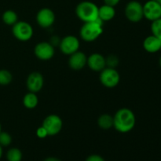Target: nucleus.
I'll use <instances>...</instances> for the list:
<instances>
[{
    "mask_svg": "<svg viewBox=\"0 0 161 161\" xmlns=\"http://www.w3.org/2000/svg\"><path fill=\"white\" fill-rule=\"evenodd\" d=\"M156 1H157V2H158V3H160V4L161 5V0H156Z\"/></svg>",
    "mask_w": 161,
    "mask_h": 161,
    "instance_id": "7c9ffc66",
    "label": "nucleus"
},
{
    "mask_svg": "<svg viewBox=\"0 0 161 161\" xmlns=\"http://www.w3.org/2000/svg\"><path fill=\"white\" fill-rule=\"evenodd\" d=\"M143 15L150 21L161 18V5L156 0H148L143 5Z\"/></svg>",
    "mask_w": 161,
    "mask_h": 161,
    "instance_id": "6e6552de",
    "label": "nucleus"
},
{
    "mask_svg": "<svg viewBox=\"0 0 161 161\" xmlns=\"http://www.w3.org/2000/svg\"><path fill=\"white\" fill-rule=\"evenodd\" d=\"M159 64H160V66L161 68V57L160 58V60H159Z\"/></svg>",
    "mask_w": 161,
    "mask_h": 161,
    "instance_id": "c756f323",
    "label": "nucleus"
},
{
    "mask_svg": "<svg viewBox=\"0 0 161 161\" xmlns=\"http://www.w3.org/2000/svg\"><path fill=\"white\" fill-rule=\"evenodd\" d=\"M116 15V10L113 6L104 4L98 7V17L102 21H109L113 20Z\"/></svg>",
    "mask_w": 161,
    "mask_h": 161,
    "instance_id": "dca6fc26",
    "label": "nucleus"
},
{
    "mask_svg": "<svg viewBox=\"0 0 161 161\" xmlns=\"http://www.w3.org/2000/svg\"><path fill=\"white\" fill-rule=\"evenodd\" d=\"M54 47L49 42H40L35 47L34 53L41 61H48L54 55Z\"/></svg>",
    "mask_w": 161,
    "mask_h": 161,
    "instance_id": "9d476101",
    "label": "nucleus"
},
{
    "mask_svg": "<svg viewBox=\"0 0 161 161\" xmlns=\"http://www.w3.org/2000/svg\"><path fill=\"white\" fill-rule=\"evenodd\" d=\"M12 33L14 37L20 41H28L33 36L32 26L26 21H17L13 25Z\"/></svg>",
    "mask_w": 161,
    "mask_h": 161,
    "instance_id": "423d86ee",
    "label": "nucleus"
},
{
    "mask_svg": "<svg viewBox=\"0 0 161 161\" xmlns=\"http://www.w3.org/2000/svg\"><path fill=\"white\" fill-rule=\"evenodd\" d=\"M80 41L78 38L74 36H67L63 38L59 44V47L61 51L64 54L70 56L72 53L78 51L80 49Z\"/></svg>",
    "mask_w": 161,
    "mask_h": 161,
    "instance_id": "1a4fd4ad",
    "label": "nucleus"
},
{
    "mask_svg": "<svg viewBox=\"0 0 161 161\" xmlns=\"http://www.w3.org/2000/svg\"><path fill=\"white\" fill-rule=\"evenodd\" d=\"M103 1L105 5H108V6H113V7H115L116 5L119 4L120 0H103Z\"/></svg>",
    "mask_w": 161,
    "mask_h": 161,
    "instance_id": "bb28decb",
    "label": "nucleus"
},
{
    "mask_svg": "<svg viewBox=\"0 0 161 161\" xmlns=\"http://www.w3.org/2000/svg\"><path fill=\"white\" fill-rule=\"evenodd\" d=\"M44 79L42 74L39 72H33L28 75L27 78V88L29 92L37 93L43 87Z\"/></svg>",
    "mask_w": 161,
    "mask_h": 161,
    "instance_id": "f8f14e48",
    "label": "nucleus"
},
{
    "mask_svg": "<svg viewBox=\"0 0 161 161\" xmlns=\"http://www.w3.org/2000/svg\"><path fill=\"white\" fill-rule=\"evenodd\" d=\"M77 17L83 22L94 21L98 17V6L90 1L79 3L75 8Z\"/></svg>",
    "mask_w": 161,
    "mask_h": 161,
    "instance_id": "7ed1b4c3",
    "label": "nucleus"
},
{
    "mask_svg": "<svg viewBox=\"0 0 161 161\" xmlns=\"http://www.w3.org/2000/svg\"><path fill=\"white\" fill-rule=\"evenodd\" d=\"M103 23L99 17L91 22H85L81 27L80 36L85 42H93L98 39L103 33Z\"/></svg>",
    "mask_w": 161,
    "mask_h": 161,
    "instance_id": "f03ea898",
    "label": "nucleus"
},
{
    "mask_svg": "<svg viewBox=\"0 0 161 161\" xmlns=\"http://www.w3.org/2000/svg\"><path fill=\"white\" fill-rule=\"evenodd\" d=\"M124 14L128 20L137 23L144 18L143 15V5L138 1H130L126 5Z\"/></svg>",
    "mask_w": 161,
    "mask_h": 161,
    "instance_id": "39448f33",
    "label": "nucleus"
},
{
    "mask_svg": "<svg viewBox=\"0 0 161 161\" xmlns=\"http://www.w3.org/2000/svg\"><path fill=\"white\" fill-rule=\"evenodd\" d=\"M105 63H106V67L116 69V66L119 64V58L116 55L111 54L105 58Z\"/></svg>",
    "mask_w": 161,
    "mask_h": 161,
    "instance_id": "b1692460",
    "label": "nucleus"
},
{
    "mask_svg": "<svg viewBox=\"0 0 161 161\" xmlns=\"http://www.w3.org/2000/svg\"><path fill=\"white\" fill-rule=\"evenodd\" d=\"M12 142V137L9 133L5 131L0 132V146H9Z\"/></svg>",
    "mask_w": 161,
    "mask_h": 161,
    "instance_id": "5701e85b",
    "label": "nucleus"
},
{
    "mask_svg": "<svg viewBox=\"0 0 161 161\" xmlns=\"http://www.w3.org/2000/svg\"><path fill=\"white\" fill-rule=\"evenodd\" d=\"M87 58L83 52L76 51L69 56V65L72 70L79 71L86 65Z\"/></svg>",
    "mask_w": 161,
    "mask_h": 161,
    "instance_id": "ddd939ff",
    "label": "nucleus"
},
{
    "mask_svg": "<svg viewBox=\"0 0 161 161\" xmlns=\"http://www.w3.org/2000/svg\"><path fill=\"white\" fill-rule=\"evenodd\" d=\"M36 21L41 28H50L55 21L54 13L49 8H42L36 14Z\"/></svg>",
    "mask_w": 161,
    "mask_h": 161,
    "instance_id": "9b49d317",
    "label": "nucleus"
},
{
    "mask_svg": "<svg viewBox=\"0 0 161 161\" xmlns=\"http://www.w3.org/2000/svg\"><path fill=\"white\" fill-rule=\"evenodd\" d=\"M2 19L6 25L13 26L18 21V16L15 11L12 10V9H8L3 14Z\"/></svg>",
    "mask_w": 161,
    "mask_h": 161,
    "instance_id": "a211bd4d",
    "label": "nucleus"
},
{
    "mask_svg": "<svg viewBox=\"0 0 161 161\" xmlns=\"http://www.w3.org/2000/svg\"><path fill=\"white\" fill-rule=\"evenodd\" d=\"M42 126L47 130L48 136H54L61 132L63 127V121L58 115L51 114L44 119Z\"/></svg>",
    "mask_w": 161,
    "mask_h": 161,
    "instance_id": "0eeeda50",
    "label": "nucleus"
},
{
    "mask_svg": "<svg viewBox=\"0 0 161 161\" xmlns=\"http://www.w3.org/2000/svg\"><path fill=\"white\" fill-rule=\"evenodd\" d=\"M151 31L154 36H156L161 40V18L152 21Z\"/></svg>",
    "mask_w": 161,
    "mask_h": 161,
    "instance_id": "4be33fe9",
    "label": "nucleus"
},
{
    "mask_svg": "<svg viewBox=\"0 0 161 161\" xmlns=\"http://www.w3.org/2000/svg\"><path fill=\"white\" fill-rule=\"evenodd\" d=\"M13 75L9 71L6 69H0V85L6 86L12 82Z\"/></svg>",
    "mask_w": 161,
    "mask_h": 161,
    "instance_id": "412c9836",
    "label": "nucleus"
},
{
    "mask_svg": "<svg viewBox=\"0 0 161 161\" xmlns=\"http://www.w3.org/2000/svg\"><path fill=\"white\" fill-rule=\"evenodd\" d=\"M86 161H105L104 158L101 156L97 155V154H94V155H91L86 159Z\"/></svg>",
    "mask_w": 161,
    "mask_h": 161,
    "instance_id": "a878e982",
    "label": "nucleus"
},
{
    "mask_svg": "<svg viewBox=\"0 0 161 161\" xmlns=\"http://www.w3.org/2000/svg\"><path fill=\"white\" fill-rule=\"evenodd\" d=\"M39 103V98L36 93L29 92L25 94L23 97V105L28 109H33Z\"/></svg>",
    "mask_w": 161,
    "mask_h": 161,
    "instance_id": "f3484780",
    "label": "nucleus"
},
{
    "mask_svg": "<svg viewBox=\"0 0 161 161\" xmlns=\"http://www.w3.org/2000/svg\"><path fill=\"white\" fill-rule=\"evenodd\" d=\"M143 48L148 53H157L161 50V40L153 35L147 36L143 41Z\"/></svg>",
    "mask_w": 161,
    "mask_h": 161,
    "instance_id": "2eb2a0df",
    "label": "nucleus"
},
{
    "mask_svg": "<svg viewBox=\"0 0 161 161\" xmlns=\"http://www.w3.org/2000/svg\"><path fill=\"white\" fill-rule=\"evenodd\" d=\"M86 64L91 70L94 72H101L106 67L105 58L101 53H92L87 58Z\"/></svg>",
    "mask_w": 161,
    "mask_h": 161,
    "instance_id": "4468645a",
    "label": "nucleus"
},
{
    "mask_svg": "<svg viewBox=\"0 0 161 161\" xmlns=\"http://www.w3.org/2000/svg\"><path fill=\"white\" fill-rule=\"evenodd\" d=\"M2 131V127H1V124H0V132Z\"/></svg>",
    "mask_w": 161,
    "mask_h": 161,
    "instance_id": "2f4dec72",
    "label": "nucleus"
},
{
    "mask_svg": "<svg viewBox=\"0 0 161 161\" xmlns=\"http://www.w3.org/2000/svg\"><path fill=\"white\" fill-rule=\"evenodd\" d=\"M136 124V117L133 111L127 108L118 110L113 116V127L120 133L131 131Z\"/></svg>",
    "mask_w": 161,
    "mask_h": 161,
    "instance_id": "f257e3e1",
    "label": "nucleus"
},
{
    "mask_svg": "<svg viewBox=\"0 0 161 161\" xmlns=\"http://www.w3.org/2000/svg\"><path fill=\"white\" fill-rule=\"evenodd\" d=\"M99 80L101 83L107 88H114L120 81V75L116 69L105 67L100 72Z\"/></svg>",
    "mask_w": 161,
    "mask_h": 161,
    "instance_id": "20e7f679",
    "label": "nucleus"
},
{
    "mask_svg": "<svg viewBox=\"0 0 161 161\" xmlns=\"http://www.w3.org/2000/svg\"><path fill=\"white\" fill-rule=\"evenodd\" d=\"M97 125L103 130H108L113 127V116L108 114H103L97 119Z\"/></svg>",
    "mask_w": 161,
    "mask_h": 161,
    "instance_id": "6ab92c4d",
    "label": "nucleus"
},
{
    "mask_svg": "<svg viewBox=\"0 0 161 161\" xmlns=\"http://www.w3.org/2000/svg\"><path fill=\"white\" fill-rule=\"evenodd\" d=\"M36 135L39 138H45L48 136V134H47V130L42 126H41L36 130Z\"/></svg>",
    "mask_w": 161,
    "mask_h": 161,
    "instance_id": "393cba45",
    "label": "nucleus"
},
{
    "mask_svg": "<svg viewBox=\"0 0 161 161\" xmlns=\"http://www.w3.org/2000/svg\"><path fill=\"white\" fill-rule=\"evenodd\" d=\"M3 157V146H0V159Z\"/></svg>",
    "mask_w": 161,
    "mask_h": 161,
    "instance_id": "c85d7f7f",
    "label": "nucleus"
},
{
    "mask_svg": "<svg viewBox=\"0 0 161 161\" xmlns=\"http://www.w3.org/2000/svg\"><path fill=\"white\" fill-rule=\"evenodd\" d=\"M6 159L8 161H21V151L17 148H11L6 153Z\"/></svg>",
    "mask_w": 161,
    "mask_h": 161,
    "instance_id": "aec40b11",
    "label": "nucleus"
},
{
    "mask_svg": "<svg viewBox=\"0 0 161 161\" xmlns=\"http://www.w3.org/2000/svg\"><path fill=\"white\" fill-rule=\"evenodd\" d=\"M44 161H61L60 159L57 158V157H50L46 158Z\"/></svg>",
    "mask_w": 161,
    "mask_h": 161,
    "instance_id": "cd10ccee",
    "label": "nucleus"
}]
</instances>
